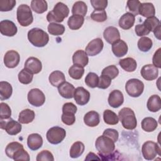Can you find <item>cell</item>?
I'll return each mask as SVG.
<instances>
[{"label":"cell","mask_w":161,"mask_h":161,"mask_svg":"<svg viewBox=\"0 0 161 161\" xmlns=\"http://www.w3.org/2000/svg\"><path fill=\"white\" fill-rule=\"evenodd\" d=\"M135 16L130 12H127L123 14L119 19V26L123 30L130 29L135 23Z\"/></svg>","instance_id":"obj_19"},{"label":"cell","mask_w":161,"mask_h":161,"mask_svg":"<svg viewBox=\"0 0 161 161\" xmlns=\"http://www.w3.org/2000/svg\"><path fill=\"white\" fill-rule=\"evenodd\" d=\"M103 135L112 139L114 143L118 141V137H119V133H118V131L116 130H114L113 128L106 129L103 131Z\"/></svg>","instance_id":"obj_54"},{"label":"cell","mask_w":161,"mask_h":161,"mask_svg":"<svg viewBox=\"0 0 161 161\" xmlns=\"http://www.w3.org/2000/svg\"><path fill=\"white\" fill-rule=\"evenodd\" d=\"M69 14L68 6L62 2H58L55 5L53 9L48 13L47 19L50 23H61L68 16Z\"/></svg>","instance_id":"obj_1"},{"label":"cell","mask_w":161,"mask_h":161,"mask_svg":"<svg viewBox=\"0 0 161 161\" xmlns=\"http://www.w3.org/2000/svg\"><path fill=\"white\" fill-rule=\"evenodd\" d=\"M87 11V6L84 1H76L72 8V13L73 14L80 15L82 16H86Z\"/></svg>","instance_id":"obj_36"},{"label":"cell","mask_w":161,"mask_h":161,"mask_svg":"<svg viewBox=\"0 0 161 161\" xmlns=\"http://www.w3.org/2000/svg\"><path fill=\"white\" fill-rule=\"evenodd\" d=\"M95 147L98 151V154L101 158L106 157L114 151L115 145L114 142L110 138L101 135L99 136L96 140Z\"/></svg>","instance_id":"obj_2"},{"label":"cell","mask_w":161,"mask_h":161,"mask_svg":"<svg viewBox=\"0 0 161 161\" xmlns=\"http://www.w3.org/2000/svg\"><path fill=\"white\" fill-rule=\"evenodd\" d=\"M160 26H161V24L158 25L153 31L155 36L157 39H158V40H160V36H161V34H160Z\"/></svg>","instance_id":"obj_59"},{"label":"cell","mask_w":161,"mask_h":161,"mask_svg":"<svg viewBox=\"0 0 161 161\" xmlns=\"http://www.w3.org/2000/svg\"><path fill=\"white\" fill-rule=\"evenodd\" d=\"M140 74L142 77L146 80H153L157 79L158 75V68L152 64H147L142 67Z\"/></svg>","instance_id":"obj_15"},{"label":"cell","mask_w":161,"mask_h":161,"mask_svg":"<svg viewBox=\"0 0 161 161\" xmlns=\"http://www.w3.org/2000/svg\"><path fill=\"white\" fill-rule=\"evenodd\" d=\"M99 82V77L94 72H89L87 74L85 78L86 84L91 88H94L97 87Z\"/></svg>","instance_id":"obj_43"},{"label":"cell","mask_w":161,"mask_h":161,"mask_svg":"<svg viewBox=\"0 0 161 161\" xmlns=\"http://www.w3.org/2000/svg\"><path fill=\"white\" fill-rule=\"evenodd\" d=\"M27 145L31 150H38L43 145V138L38 133H31L28 136Z\"/></svg>","instance_id":"obj_21"},{"label":"cell","mask_w":161,"mask_h":161,"mask_svg":"<svg viewBox=\"0 0 161 161\" xmlns=\"http://www.w3.org/2000/svg\"><path fill=\"white\" fill-rule=\"evenodd\" d=\"M31 8L36 13H43L48 9L47 2L44 0H33L31 1Z\"/></svg>","instance_id":"obj_34"},{"label":"cell","mask_w":161,"mask_h":161,"mask_svg":"<svg viewBox=\"0 0 161 161\" xmlns=\"http://www.w3.org/2000/svg\"><path fill=\"white\" fill-rule=\"evenodd\" d=\"M61 119L63 123L66 125L70 126L73 125L75 121V114L72 113H62Z\"/></svg>","instance_id":"obj_50"},{"label":"cell","mask_w":161,"mask_h":161,"mask_svg":"<svg viewBox=\"0 0 161 161\" xmlns=\"http://www.w3.org/2000/svg\"><path fill=\"white\" fill-rule=\"evenodd\" d=\"M103 119L105 123L109 125H115L119 122L118 116L110 109H106L104 111Z\"/></svg>","instance_id":"obj_35"},{"label":"cell","mask_w":161,"mask_h":161,"mask_svg":"<svg viewBox=\"0 0 161 161\" xmlns=\"http://www.w3.org/2000/svg\"><path fill=\"white\" fill-rule=\"evenodd\" d=\"M13 159L14 160H23L26 161H29L30 160L28 153L24 149L23 147L21 148L14 153L13 157Z\"/></svg>","instance_id":"obj_49"},{"label":"cell","mask_w":161,"mask_h":161,"mask_svg":"<svg viewBox=\"0 0 161 161\" xmlns=\"http://www.w3.org/2000/svg\"><path fill=\"white\" fill-rule=\"evenodd\" d=\"M0 127L10 135L18 134L21 132L22 128L19 121H16L11 118L8 119H0Z\"/></svg>","instance_id":"obj_9"},{"label":"cell","mask_w":161,"mask_h":161,"mask_svg":"<svg viewBox=\"0 0 161 161\" xmlns=\"http://www.w3.org/2000/svg\"><path fill=\"white\" fill-rule=\"evenodd\" d=\"M90 2L96 10H104L108 6L107 0H91Z\"/></svg>","instance_id":"obj_53"},{"label":"cell","mask_w":161,"mask_h":161,"mask_svg":"<svg viewBox=\"0 0 161 161\" xmlns=\"http://www.w3.org/2000/svg\"><path fill=\"white\" fill-rule=\"evenodd\" d=\"M16 3L15 0H0V11L3 12L11 11Z\"/></svg>","instance_id":"obj_47"},{"label":"cell","mask_w":161,"mask_h":161,"mask_svg":"<svg viewBox=\"0 0 161 161\" xmlns=\"http://www.w3.org/2000/svg\"><path fill=\"white\" fill-rule=\"evenodd\" d=\"M20 55L15 50L8 51L4 56V64L5 66L9 69L16 67L19 63Z\"/></svg>","instance_id":"obj_12"},{"label":"cell","mask_w":161,"mask_h":161,"mask_svg":"<svg viewBox=\"0 0 161 161\" xmlns=\"http://www.w3.org/2000/svg\"><path fill=\"white\" fill-rule=\"evenodd\" d=\"M84 122L89 127H95L97 126L100 122L99 113L95 111H90L87 112L84 116Z\"/></svg>","instance_id":"obj_24"},{"label":"cell","mask_w":161,"mask_h":161,"mask_svg":"<svg viewBox=\"0 0 161 161\" xmlns=\"http://www.w3.org/2000/svg\"><path fill=\"white\" fill-rule=\"evenodd\" d=\"M73 97L77 104L84 106L89 102L90 99V93L83 87H78L75 89Z\"/></svg>","instance_id":"obj_13"},{"label":"cell","mask_w":161,"mask_h":161,"mask_svg":"<svg viewBox=\"0 0 161 161\" xmlns=\"http://www.w3.org/2000/svg\"><path fill=\"white\" fill-rule=\"evenodd\" d=\"M36 160L37 161L47 160V161H53L54 158L53 154L47 150H44L38 153Z\"/></svg>","instance_id":"obj_51"},{"label":"cell","mask_w":161,"mask_h":161,"mask_svg":"<svg viewBox=\"0 0 161 161\" xmlns=\"http://www.w3.org/2000/svg\"><path fill=\"white\" fill-rule=\"evenodd\" d=\"M91 18L96 22H104L107 19V14L105 10H94L91 14Z\"/></svg>","instance_id":"obj_45"},{"label":"cell","mask_w":161,"mask_h":161,"mask_svg":"<svg viewBox=\"0 0 161 161\" xmlns=\"http://www.w3.org/2000/svg\"><path fill=\"white\" fill-rule=\"evenodd\" d=\"M119 119L122 126L126 130H134L137 126V121L134 111L130 108H122L118 113Z\"/></svg>","instance_id":"obj_4"},{"label":"cell","mask_w":161,"mask_h":161,"mask_svg":"<svg viewBox=\"0 0 161 161\" xmlns=\"http://www.w3.org/2000/svg\"><path fill=\"white\" fill-rule=\"evenodd\" d=\"M22 147H23V145L19 142H11L9 144H8V145L6 146L5 149V153L9 158H13V157L14 153Z\"/></svg>","instance_id":"obj_40"},{"label":"cell","mask_w":161,"mask_h":161,"mask_svg":"<svg viewBox=\"0 0 161 161\" xmlns=\"http://www.w3.org/2000/svg\"><path fill=\"white\" fill-rule=\"evenodd\" d=\"M77 110V106L72 103H66L62 106V113H72L75 114Z\"/></svg>","instance_id":"obj_56"},{"label":"cell","mask_w":161,"mask_h":161,"mask_svg":"<svg viewBox=\"0 0 161 161\" xmlns=\"http://www.w3.org/2000/svg\"><path fill=\"white\" fill-rule=\"evenodd\" d=\"M84 69L83 67L74 64L69 69V74L70 77L74 79H80L84 75Z\"/></svg>","instance_id":"obj_37"},{"label":"cell","mask_w":161,"mask_h":161,"mask_svg":"<svg viewBox=\"0 0 161 161\" xmlns=\"http://www.w3.org/2000/svg\"><path fill=\"white\" fill-rule=\"evenodd\" d=\"M148 109L151 112H157L161 109V99L159 96L154 94L151 96L147 103Z\"/></svg>","instance_id":"obj_28"},{"label":"cell","mask_w":161,"mask_h":161,"mask_svg":"<svg viewBox=\"0 0 161 161\" xmlns=\"http://www.w3.org/2000/svg\"><path fill=\"white\" fill-rule=\"evenodd\" d=\"M125 89L130 96L138 97L143 92L144 84L142 81L138 79H131L126 82Z\"/></svg>","instance_id":"obj_7"},{"label":"cell","mask_w":161,"mask_h":161,"mask_svg":"<svg viewBox=\"0 0 161 161\" xmlns=\"http://www.w3.org/2000/svg\"><path fill=\"white\" fill-rule=\"evenodd\" d=\"M143 24L145 26V27L148 29V30L150 32V31H153V30L158 25L160 24V20L154 16L152 17H150L147 18L144 22L143 23Z\"/></svg>","instance_id":"obj_44"},{"label":"cell","mask_w":161,"mask_h":161,"mask_svg":"<svg viewBox=\"0 0 161 161\" xmlns=\"http://www.w3.org/2000/svg\"><path fill=\"white\" fill-rule=\"evenodd\" d=\"M141 3L138 0H128L127 1L126 5L129 11L133 15L136 16L138 13V9Z\"/></svg>","instance_id":"obj_48"},{"label":"cell","mask_w":161,"mask_h":161,"mask_svg":"<svg viewBox=\"0 0 161 161\" xmlns=\"http://www.w3.org/2000/svg\"><path fill=\"white\" fill-rule=\"evenodd\" d=\"M119 74V70L116 65H111L105 67L101 72V75L109 77L111 80L116 78Z\"/></svg>","instance_id":"obj_42"},{"label":"cell","mask_w":161,"mask_h":161,"mask_svg":"<svg viewBox=\"0 0 161 161\" xmlns=\"http://www.w3.org/2000/svg\"><path fill=\"white\" fill-rule=\"evenodd\" d=\"M152 45H153L152 40L150 38L147 36L141 37L138 40L137 43L138 48L140 51L143 52L149 51L152 47Z\"/></svg>","instance_id":"obj_38"},{"label":"cell","mask_w":161,"mask_h":161,"mask_svg":"<svg viewBox=\"0 0 161 161\" xmlns=\"http://www.w3.org/2000/svg\"><path fill=\"white\" fill-rule=\"evenodd\" d=\"M142 152L143 157L147 160H153L157 155H160V148L154 142L147 141L142 147Z\"/></svg>","instance_id":"obj_6"},{"label":"cell","mask_w":161,"mask_h":161,"mask_svg":"<svg viewBox=\"0 0 161 161\" xmlns=\"http://www.w3.org/2000/svg\"><path fill=\"white\" fill-rule=\"evenodd\" d=\"M142 128L147 132L153 131L157 128V121L152 117H146L143 118L141 123Z\"/></svg>","instance_id":"obj_32"},{"label":"cell","mask_w":161,"mask_h":161,"mask_svg":"<svg viewBox=\"0 0 161 161\" xmlns=\"http://www.w3.org/2000/svg\"><path fill=\"white\" fill-rule=\"evenodd\" d=\"M35 112L30 109H25L19 114L18 121L21 124H28L31 123L35 119Z\"/></svg>","instance_id":"obj_30"},{"label":"cell","mask_w":161,"mask_h":161,"mask_svg":"<svg viewBox=\"0 0 161 161\" xmlns=\"http://www.w3.org/2000/svg\"><path fill=\"white\" fill-rule=\"evenodd\" d=\"M25 69L31 74H36L42 70V64L38 58L35 57H30L26 59L25 63Z\"/></svg>","instance_id":"obj_16"},{"label":"cell","mask_w":161,"mask_h":161,"mask_svg":"<svg viewBox=\"0 0 161 161\" xmlns=\"http://www.w3.org/2000/svg\"><path fill=\"white\" fill-rule=\"evenodd\" d=\"M101 160V158H99L94 153L89 152L87 155V157L85 158V160Z\"/></svg>","instance_id":"obj_58"},{"label":"cell","mask_w":161,"mask_h":161,"mask_svg":"<svg viewBox=\"0 0 161 161\" xmlns=\"http://www.w3.org/2000/svg\"><path fill=\"white\" fill-rule=\"evenodd\" d=\"M138 13L143 17H146L147 18L154 16L155 14V7L151 3H141L139 6Z\"/></svg>","instance_id":"obj_25"},{"label":"cell","mask_w":161,"mask_h":161,"mask_svg":"<svg viewBox=\"0 0 161 161\" xmlns=\"http://www.w3.org/2000/svg\"><path fill=\"white\" fill-rule=\"evenodd\" d=\"M11 110L9 105L5 103H0V119H8L11 118Z\"/></svg>","instance_id":"obj_46"},{"label":"cell","mask_w":161,"mask_h":161,"mask_svg":"<svg viewBox=\"0 0 161 161\" xmlns=\"http://www.w3.org/2000/svg\"><path fill=\"white\" fill-rule=\"evenodd\" d=\"M128 49L126 43L120 39L112 44V52L117 57H121L125 55L128 52Z\"/></svg>","instance_id":"obj_20"},{"label":"cell","mask_w":161,"mask_h":161,"mask_svg":"<svg viewBox=\"0 0 161 161\" xmlns=\"http://www.w3.org/2000/svg\"><path fill=\"white\" fill-rule=\"evenodd\" d=\"M33 78V74L26 70L25 68L22 69L18 74V80L23 84H28L31 82Z\"/></svg>","instance_id":"obj_41"},{"label":"cell","mask_w":161,"mask_h":161,"mask_svg":"<svg viewBox=\"0 0 161 161\" xmlns=\"http://www.w3.org/2000/svg\"><path fill=\"white\" fill-rule=\"evenodd\" d=\"M104 43L99 38H96L91 40L86 46L85 52L89 56H95L99 54L103 50Z\"/></svg>","instance_id":"obj_11"},{"label":"cell","mask_w":161,"mask_h":161,"mask_svg":"<svg viewBox=\"0 0 161 161\" xmlns=\"http://www.w3.org/2000/svg\"><path fill=\"white\" fill-rule=\"evenodd\" d=\"M103 37L108 43L113 44L120 39V33L116 27L111 26L104 30Z\"/></svg>","instance_id":"obj_18"},{"label":"cell","mask_w":161,"mask_h":161,"mask_svg":"<svg viewBox=\"0 0 161 161\" xmlns=\"http://www.w3.org/2000/svg\"><path fill=\"white\" fill-rule=\"evenodd\" d=\"M84 22V18L80 15L73 14L67 21L69 28L72 30H77L80 28Z\"/></svg>","instance_id":"obj_29"},{"label":"cell","mask_w":161,"mask_h":161,"mask_svg":"<svg viewBox=\"0 0 161 161\" xmlns=\"http://www.w3.org/2000/svg\"><path fill=\"white\" fill-rule=\"evenodd\" d=\"M119 64L123 70L128 72H134L137 67L136 60L131 57H126L119 60Z\"/></svg>","instance_id":"obj_27"},{"label":"cell","mask_w":161,"mask_h":161,"mask_svg":"<svg viewBox=\"0 0 161 161\" xmlns=\"http://www.w3.org/2000/svg\"><path fill=\"white\" fill-rule=\"evenodd\" d=\"M135 30L136 35L138 36L143 37L150 33V31L148 30V29L145 27V26L143 23L136 25L135 28Z\"/></svg>","instance_id":"obj_55"},{"label":"cell","mask_w":161,"mask_h":161,"mask_svg":"<svg viewBox=\"0 0 161 161\" xmlns=\"http://www.w3.org/2000/svg\"><path fill=\"white\" fill-rule=\"evenodd\" d=\"M18 31L16 25L8 19L2 20L0 22V32L3 35L7 36H13Z\"/></svg>","instance_id":"obj_14"},{"label":"cell","mask_w":161,"mask_h":161,"mask_svg":"<svg viewBox=\"0 0 161 161\" xmlns=\"http://www.w3.org/2000/svg\"><path fill=\"white\" fill-rule=\"evenodd\" d=\"M28 39L33 46L43 47L49 41V36L43 30L33 28L28 32Z\"/></svg>","instance_id":"obj_3"},{"label":"cell","mask_w":161,"mask_h":161,"mask_svg":"<svg viewBox=\"0 0 161 161\" xmlns=\"http://www.w3.org/2000/svg\"><path fill=\"white\" fill-rule=\"evenodd\" d=\"M65 130L60 126H53L50 128L46 134L48 142L53 145H57L61 143L65 138Z\"/></svg>","instance_id":"obj_8"},{"label":"cell","mask_w":161,"mask_h":161,"mask_svg":"<svg viewBox=\"0 0 161 161\" xmlns=\"http://www.w3.org/2000/svg\"><path fill=\"white\" fill-rule=\"evenodd\" d=\"M17 20L19 24L22 26H28L30 25L33 21V17L30 7L25 4L19 5L16 12Z\"/></svg>","instance_id":"obj_5"},{"label":"cell","mask_w":161,"mask_h":161,"mask_svg":"<svg viewBox=\"0 0 161 161\" xmlns=\"http://www.w3.org/2000/svg\"><path fill=\"white\" fill-rule=\"evenodd\" d=\"M48 33L54 36L62 35L64 34L65 31V27L63 25L56 23H51L48 25Z\"/></svg>","instance_id":"obj_39"},{"label":"cell","mask_w":161,"mask_h":161,"mask_svg":"<svg viewBox=\"0 0 161 161\" xmlns=\"http://www.w3.org/2000/svg\"><path fill=\"white\" fill-rule=\"evenodd\" d=\"M85 149L84 145L82 142L77 141L74 142L70 149L69 155L72 158H76L79 157L84 152Z\"/></svg>","instance_id":"obj_33"},{"label":"cell","mask_w":161,"mask_h":161,"mask_svg":"<svg viewBox=\"0 0 161 161\" xmlns=\"http://www.w3.org/2000/svg\"><path fill=\"white\" fill-rule=\"evenodd\" d=\"M111 84V79L104 75H101L99 77V82L97 84V87L102 89H107L109 87Z\"/></svg>","instance_id":"obj_52"},{"label":"cell","mask_w":161,"mask_h":161,"mask_svg":"<svg viewBox=\"0 0 161 161\" xmlns=\"http://www.w3.org/2000/svg\"><path fill=\"white\" fill-rule=\"evenodd\" d=\"M57 87L58 93L62 97L65 99H71L74 97L75 87L72 84L65 81Z\"/></svg>","instance_id":"obj_22"},{"label":"cell","mask_w":161,"mask_h":161,"mask_svg":"<svg viewBox=\"0 0 161 161\" xmlns=\"http://www.w3.org/2000/svg\"><path fill=\"white\" fill-rule=\"evenodd\" d=\"M29 103L35 107L42 106L45 101V96L44 93L38 88L31 89L27 96Z\"/></svg>","instance_id":"obj_10"},{"label":"cell","mask_w":161,"mask_h":161,"mask_svg":"<svg viewBox=\"0 0 161 161\" xmlns=\"http://www.w3.org/2000/svg\"><path fill=\"white\" fill-rule=\"evenodd\" d=\"M109 104L114 108H119L124 102V96L121 91L119 90H113L111 91L108 97Z\"/></svg>","instance_id":"obj_17"},{"label":"cell","mask_w":161,"mask_h":161,"mask_svg":"<svg viewBox=\"0 0 161 161\" xmlns=\"http://www.w3.org/2000/svg\"><path fill=\"white\" fill-rule=\"evenodd\" d=\"M48 80L53 86L58 87L60 84L65 82V77L62 72L60 70H55L50 74Z\"/></svg>","instance_id":"obj_26"},{"label":"cell","mask_w":161,"mask_h":161,"mask_svg":"<svg viewBox=\"0 0 161 161\" xmlns=\"http://www.w3.org/2000/svg\"><path fill=\"white\" fill-rule=\"evenodd\" d=\"M13 92L11 85L6 81L0 82V99L1 101L9 99Z\"/></svg>","instance_id":"obj_31"},{"label":"cell","mask_w":161,"mask_h":161,"mask_svg":"<svg viewBox=\"0 0 161 161\" xmlns=\"http://www.w3.org/2000/svg\"><path fill=\"white\" fill-rule=\"evenodd\" d=\"M72 62L74 64L86 67L89 62L88 55L86 52L82 50H78L74 52L72 56Z\"/></svg>","instance_id":"obj_23"},{"label":"cell","mask_w":161,"mask_h":161,"mask_svg":"<svg viewBox=\"0 0 161 161\" xmlns=\"http://www.w3.org/2000/svg\"><path fill=\"white\" fill-rule=\"evenodd\" d=\"M160 50L161 48H159L154 53L152 58L153 65L157 68H161L160 64Z\"/></svg>","instance_id":"obj_57"}]
</instances>
